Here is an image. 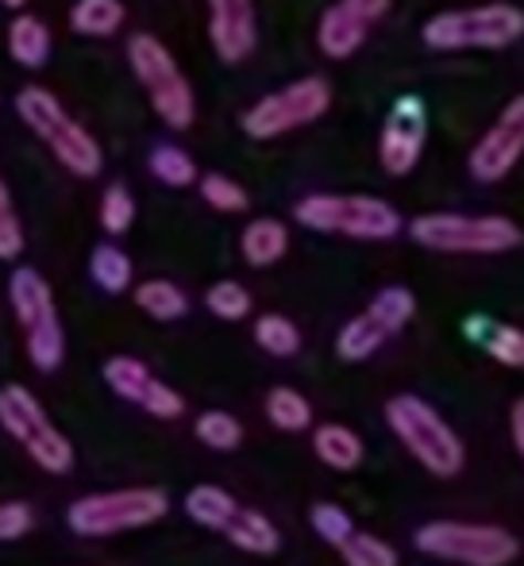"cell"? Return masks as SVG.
I'll return each instance as SVG.
<instances>
[{
  "instance_id": "obj_41",
  "label": "cell",
  "mask_w": 524,
  "mask_h": 566,
  "mask_svg": "<svg viewBox=\"0 0 524 566\" xmlns=\"http://www.w3.org/2000/svg\"><path fill=\"white\" fill-rule=\"evenodd\" d=\"M510 424H513V443H517V451H521V459H524V397H521L517 405H513Z\"/></svg>"
},
{
  "instance_id": "obj_4",
  "label": "cell",
  "mask_w": 524,
  "mask_h": 566,
  "mask_svg": "<svg viewBox=\"0 0 524 566\" xmlns=\"http://www.w3.org/2000/svg\"><path fill=\"white\" fill-rule=\"evenodd\" d=\"M128 62L135 70V77H139V85L147 90L150 108L158 113V119H163L166 127H174V132H186L197 116V101H193V90H189L186 74H181L178 62H174V54L166 51L155 35L143 31V35L128 39Z\"/></svg>"
},
{
  "instance_id": "obj_9",
  "label": "cell",
  "mask_w": 524,
  "mask_h": 566,
  "mask_svg": "<svg viewBox=\"0 0 524 566\" xmlns=\"http://www.w3.org/2000/svg\"><path fill=\"white\" fill-rule=\"evenodd\" d=\"M417 547L432 559L463 563V566H510L521 555L513 532L497 524H467V521H432L417 532Z\"/></svg>"
},
{
  "instance_id": "obj_32",
  "label": "cell",
  "mask_w": 524,
  "mask_h": 566,
  "mask_svg": "<svg viewBox=\"0 0 524 566\" xmlns=\"http://www.w3.org/2000/svg\"><path fill=\"white\" fill-rule=\"evenodd\" d=\"M205 305H209V313L220 316V321H243V316L251 313V293L243 290L240 282H217L205 293Z\"/></svg>"
},
{
  "instance_id": "obj_31",
  "label": "cell",
  "mask_w": 524,
  "mask_h": 566,
  "mask_svg": "<svg viewBox=\"0 0 524 566\" xmlns=\"http://www.w3.org/2000/svg\"><path fill=\"white\" fill-rule=\"evenodd\" d=\"M344 563L347 566H397V552L386 539L370 536V532H352V539H347L344 547Z\"/></svg>"
},
{
  "instance_id": "obj_35",
  "label": "cell",
  "mask_w": 524,
  "mask_h": 566,
  "mask_svg": "<svg viewBox=\"0 0 524 566\" xmlns=\"http://www.w3.org/2000/svg\"><path fill=\"white\" fill-rule=\"evenodd\" d=\"M135 220V201L124 186H108L105 197H101V228L108 235H124Z\"/></svg>"
},
{
  "instance_id": "obj_13",
  "label": "cell",
  "mask_w": 524,
  "mask_h": 566,
  "mask_svg": "<svg viewBox=\"0 0 524 566\" xmlns=\"http://www.w3.org/2000/svg\"><path fill=\"white\" fill-rule=\"evenodd\" d=\"M425 139H428V116H425V105L417 97H401L394 105L390 119H386V132H382V143H378V155H382V170L401 178L409 174L412 166L420 163V150H425Z\"/></svg>"
},
{
  "instance_id": "obj_38",
  "label": "cell",
  "mask_w": 524,
  "mask_h": 566,
  "mask_svg": "<svg viewBox=\"0 0 524 566\" xmlns=\"http://www.w3.org/2000/svg\"><path fill=\"white\" fill-rule=\"evenodd\" d=\"M139 409H147L150 417H158V420H174V417H181L186 412V401H181V394L178 389H170L166 381H150V389H147V397H143V405Z\"/></svg>"
},
{
  "instance_id": "obj_6",
  "label": "cell",
  "mask_w": 524,
  "mask_h": 566,
  "mask_svg": "<svg viewBox=\"0 0 524 566\" xmlns=\"http://www.w3.org/2000/svg\"><path fill=\"white\" fill-rule=\"evenodd\" d=\"M166 513H170V501H166L163 490L135 485V490L77 497L74 505L66 509V524L77 536H116V532L147 528V524L163 521Z\"/></svg>"
},
{
  "instance_id": "obj_18",
  "label": "cell",
  "mask_w": 524,
  "mask_h": 566,
  "mask_svg": "<svg viewBox=\"0 0 524 566\" xmlns=\"http://www.w3.org/2000/svg\"><path fill=\"white\" fill-rule=\"evenodd\" d=\"M224 536L232 539L240 552H251V555H274L277 544H282L277 528L262 513H255V509H235V516L228 521Z\"/></svg>"
},
{
  "instance_id": "obj_39",
  "label": "cell",
  "mask_w": 524,
  "mask_h": 566,
  "mask_svg": "<svg viewBox=\"0 0 524 566\" xmlns=\"http://www.w3.org/2000/svg\"><path fill=\"white\" fill-rule=\"evenodd\" d=\"M31 509L23 505V501H4L0 505V539H20L31 532Z\"/></svg>"
},
{
  "instance_id": "obj_37",
  "label": "cell",
  "mask_w": 524,
  "mask_h": 566,
  "mask_svg": "<svg viewBox=\"0 0 524 566\" xmlns=\"http://www.w3.org/2000/svg\"><path fill=\"white\" fill-rule=\"evenodd\" d=\"M20 251H23V228H20V220H15L4 178H0V259H15Z\"/></svg>"
},
{
  "instance_id": "obj_10",
  "label": "cell",
  "mask_w": 524,
  "mask_h": 566,
  "mask_svg": "<svg viewBox=\"0 0 524 566\" xmlns=\"http://www.w3.org/2000/svg\"><path fill=\"white\" fill-rule=\"evenodd\" d=\"M0 424H4V432L35 459V467H43L46 474H70V467H74V448H70L66 436L46 420V409L31 397V389H23V386L0 389Z\"/></svg>"
},
{
  "instance_id": "obj_15",
  "label": "cell",
  "mask_w": 524,
  "mask_h": 566,
  "mask_svg": "<svg viewBox=\"0 0 524 566\" xmlns=\"http://www.w3.org/2000/svg\"><path fill=\"white\" fill-rule=\"evenodd\" d=\"M367 28L370 23L363 20L355 8H347L344 0H339V4H332L328 12L321 15L316 43H321V51L328 54V59H352L363 46V39H367Z\"/></svg>"
},
{
  "instance_id": "obj_36",
  "label": "cell",
  "mask_w": 524,
  "mask_h": 566,
  "mask_svg": "<svg viewBox=\"0 0 524 566\" xmlns=\"http://www.w3.org/2000/svg\"><path fill=\"white\" fill-rule=\"evenodd\" d=\"M486 350L490 358H497L510 370H524V332L513 328V324H494L486 336Z\"/></svg>"
},
{
  "instance_id": "obj_1",
  "label": "cell",
  "mask_w": 524,
  "mask_h": 566,
  "mask_svg": "<svg viewBox=\"0 0 524 566\" xmlns=\"http://www.w3.org/2000/svg\"><path fill=\"white\" fill-rule=\"evenodd\" d=\"M386 420H390L394 436L401 440V448L436 478H455L467 462L463 440L455 436V428L440 417L428 401L412 394H397L386 401Z\"/></svg>"
},
{
  "instance_id": "obj_22",
  "label": "cell",
  "mask_w": 524,
  "mask_h": 566,
  "mask_svg": "<svg viewBox=\"0 0 524 566\" xmlns=\"http://www.w3.org/2000/svg\"><path fill=\"white\" fill-rule=\"evenodd\" d=\"M235 497L228 490H220V485H193V490L186 493V513L189 521H197L201 528H217L224 532L228 521L235 516Z\"/></svg>"
},
{
  "instance_id": "obj_7",
  "label": "cell",
  "mask_w": 524,
  "mask_h": 566,
  "mask_svg": "<svg viewBox=\"0 0 524 566\" xmlns=\"http://www.w3.org/2000/svg\"><path fill=\"white\" fill-rule=\"evenodd\" d=\"M293 217L305 228L324 235H352V239H394L401 231V217L394 205L378 197H344V193H313L297 201Z\"/></svg>"
},
{
  "instance_id": "obj_28",
  "label": "cell",
  "mask_w": 524,
  "mask_h": 566,
  "mask_svg": "<svg viewBox=\"0 0 524 566\" xmlns=\"http://www.w3.org/2000/svg\"><path fill=\"white\" fill-rule=\"evenodd\" d=\"M150 174L170 189H186L197 181L193 158H189L181 147H170V143H163V147L150 150Z\"/></svg>"
},
{
  "instance_id": "obj_26",
  "label": "cell",
  "mask_w": 524,
  "mask_h": 566,
  "mask_svg": "<svg viewBox=\"0 0 524 566\" xmlns=\"http://www.w3.org/2000/svg\"><path fill=\"white\" fill-rule=\"evenodd\" d=\"M90 274L105 293H124L132 285V259L120 251V247L105 243V247H97V251H93Z\"/></svg>"
},
{
  "instance_id": "obj_2",
  "label": "cell",
  "mask_w": 524,
  "mask_h": 566,
  "mask_svg": "<svg viewBox=\"0 0 524 566\" xmlns=\"http://www.w3.org/2000/svg\"><path fill=\"white\" fill-rule=\"evenodd\" d=\"M15 113H20L23 124H28L31 132H35L39 139L54 150V158H59L70 174H77V178H93V174H101V166H105L101 143L59 105V97H54L51 90H39V85L20 90V97H15Z\"/></svg>"
},
{
  "instance_id": "obj_16",
  "label": "cell",
  "mask_w": 524,
  "mask_h": 566,
  "mask_svg": "<svg viewBox=\"0 0 524 566\" xmlns=\"http://www.w3.org/2000/svg\"><path fill=\"white\" fill-rule=\"evenodd\" d=\"M240 251L251 266H274L285 251H290V231H285L282 220H251L240 235Z\"/></svg>"
},
{
  "instance_id": "obj_3",
  "label": "cell",
  "mask_w": 524,
  "mask_h": 566,
  "mask_svg": "<svg viewBox=\"0 0 524 566\" xmlns=\"http://www.w3.org/2000/svg\"><path fill=\"white\" fill-rule=\"evenodd\" d=\"M425 43L432 51H502L524 35V12L513 4H479L440 12L425 23Z\"/></svg>"
},
{
  "instance_id": "obj_19",
  "label": "cell",
  "mask_w": 524,
  "mask_h": 566,
  "mask_svg": "<svg viewBox=\"0 0 524 566\" xmlns=\"http://www.w3.org/2000/svg\"><path fill=\"white\" fill-rule=\"evenodd\" d=\"M313 451H316V459L332 470H355L363 462V440L344 424H321L316 428Z\"/></svg>"
},
{
  "instance_id": "obj_30",
  "label": "cell",
  "mask_w": 524,
  "mask_h": 566,
  "mask_svg": "<svg viewBox=\"0 0 524 566\" xmlns=\"http://www.w3.org/2000/svg\"><path fill=\"white\" fill-rule=\"evenodd\" d=\"M370 313L382 321V328L390 332V336H397V332L412 321V313H417V301H412V293L405 290V285H390V290H382L370 301Z\"/></svg>"
},
{
  "instance_id": "obj_33",
  "label": "cell",
  "mask_w": 524,
  "mask_h": 566,
  "mask_svg": "<svg viewBox=\"0 0 524 566\" xmlns=\"http://www.w3.org/2000/svg\"><path fill=\"white\" fill-rule=\"evenodd\" d=\"M308 521H313L316 536H321L324 544H332V547H344L347 539H352V532H355L352 516H347L339 505H332V501H321V505H313Z\"/></svg>"
},
{
  "instance_id": "obj_14",
  "label": "cell",
  "mask_w": 524,
  "mask_h": 566,
  "mask_svg": "<svg viewBox=\"0 0 524 566\" xmlns=\"http://www.w3.org/2000/svg\"><path fill=\"white\" fill-rule=\"evenodd\" d=\"M209 39L224 62H243L255 51V0H209Z\"/></svg>"
},
{
  "instance_id": "obj_24",
  "label": "cell",
  "mask_w": 524,
  "mask_h": 566,
  "mask_svg": "<svg viewBox=\"0 0 524 566\" xmlns=\"http://www.w3.org/2000/svg\"><path fill=\"white\" fill-rule=\"evenodd\" d=\"M105 381H108V389H113L116 397H124V401H132V405H143V397H147L155 374H150L139 358L116 355V358H108V363H105Z\"/></svg>"
},
{
  "instance_id": "obj_27",
  "label": "cell",
  "mask_w": 524,
  "mask_h": 566,
  "mask_svg": "<svg viewBox=\"0 0 524 566\" xmlns=\"http://www.w3.org/2000/svg\"><path fill=\"white\" fill-rule=\"evenodd\" d=\"M255 343L266 350V355L290 358V355H297V350H301V332H297V324L285 321V316L266 313V316H259V321H255Z\"/></svg>"
},
{
  "instance_id": "obj_40",
  "label": "cell",
  "mask_w": 524,
  "mask_h": 566,
  "mask_svg": "<svg viewBox=\"0 0 524 566\" xmlns=\"http://www.w3.org/2000/svg\"><path fill=\"white\" fill-rule=\"evenodd\" d=\"M344 4H347V8H355V12H359L367 23H375V20H382V15H386L390 0H344Z\"/></svg>"
},
{
  "instance_id": "obj_20",
  "label": "cell",
  "mask_w": 524,
  "mask_h": 566,
  "mask_svg": "<svg viewBox=\"0 0 524 566\" xmlns=\"http://www.w3.org/2000/svg\"><path fill=\"white\" fill-rule=\"evenodd\" d=\"M386 339H390V332H386L382 321L367 308V313H359L355 321L344 324V332H339V339H336V350L344 363H363V358L375 355Z\"/></svg>"
},
{
  "instance_id": "obj_5",
  "label": "cell",
  "mask_w": 524,
  "mask_h": 566,
  "mask_svg": "<svg viewBox=\"0 0 524 566\" xmlns=\"http://www.w3.org/2000/svg\"><path fill=\"white\" fill-rule=\"evenodd\" d=\"M412 239L440 254H505L521 247V228L505 217H463V212H428L409 224Z\"/></svg>"
},
{
  "instance_id": "obj_8",
  "label": "cell",
  "mask_w": 524,
  "mask_h": 566,
  "mask_svg": "<svg viewBox=\"0 0 524 566\" xmlns=\"http://www.w3.org/2000/svg\"><path fill=\"white\" fill-rule=\"evenodd\" d=\"M8 301H12V313L23 328L28 339V355L39 370H54L66 355V336H62L59 308H54V293L43 282V274L20 266L8 277Z\"/></svg>"
},
{
  "instance_id": "obj_34",
  "label": "cell",
  "mask_w": 524,
  "mask_h": 566,
  "mask_svg": "<svg viewBox=\"0 0 524 566\" xmlns=\"http://www.w3.org/2000/svg\"><path fill=\"white\" fill-rule=\"evenodd\" d=\"M201 197H205V205H212L217 212H243L248 209V189H243L240 181L224 178V174H205Z\"/></svg>"
},
{
  "instance_id": "obj_21",
  "label": "cell",
  "mask_w": 524,
  "mask_h": 566,
  "mask_svg": "<svg viewBox=\"0 0 524 566\" xmlns=\"http://www.w3.org/2000/svg\"><path fill=\"white\" fill-rule=\"evenodd\" d=\"M124 4L120 0H77L70 8V28L77 35H90V39H108L124 28Z\"/></svg>"
},
{
  "instance_id": "obj_11",
  "label": "cell",
  "mask_w": 524,
  "mask_h": 566,
  "mask_svg": "<svg viewBox=\"0 0 524 566\" xmlns=\"http://www.w3.org/2000/svg\"><path fill=\"white\" fill-rule=\"evenodd\" d=\"M328 105H332L328 82H324V77H301V82L255 101V105L243 113V132H248L251 139H277V135L297 132V127L321 119L328 113Z\"/></svg>"
},
{
  "instance_id": "obj_29",
  "label": "cell",
  "mask_w": 524,
  "mask_h": 566,
  "mask_svg": "<svg viewBox=\"0 0 524 566\" xmlns=\"http://www.w3.org/2000/svg\"><path fill=\"white\" fill-rule=\"evenodd\" d=\"M197 440L212 451H235L243 443V424L232 417V412L209 409L197 417Z\"/></svg>"
},
{
  "instance_id": "obj_23",
  "label": "cell",
  "mask_w": 524,
  "mask_h": 566,
  "mask_svg": "<svg viewBox=\"0 0 524 566\" xmlns=\"http://www.w3.org/2000/svg\"><path fill=\"white\" fill-rule=\"evenodd\" d=\"M135 305L150 316V321H178L189 313V297L166 277H150V282L135 285Z\"/></svg>"
},
{
  "instance_id": "obj_25",
  "label": "cell",
  "mask_w": 524,
  "mask_h": 566,
  "mask_svg": "<svg viewBox=\"0 0 524 566\" xmlns=\"http://www.w3.org/2000/svg\"><path fill=\"white\" fill-rule=\"evenodd\" d=\"M266 417H270V424L282 428V432H305V428L313 424V405H308L297 389L277 386V389H270V397H266Z\"/></svg>"
},
{
  "instance_id": "obj_17",
  "label": "cell",
  "mask_w": 524,
  "mask_h": 566,
  "mask_svg": "<svg viewBox=\"0 0 524 566\" xmlns=\"http://www.w3.org/2000/svg\"><path fill=\"white\" fill-rule=\"evenodd\" d=\"M8 54L20 62L23 70H39L51 54V31L35 15H15L8 28Z\"/></svg>"
},
{
  "instance_id": "obj_12",
  "label": "cell",
  "mask_w": 524,
  "mask_h": 566,
  "mask_svg": "<svg viewBox=\"0 0 524 566\" xmlns=\"http://www.w3.org/2000/svg\"><path fill=\"white\" fill-rule=\"evenodd\" d=\"M524 155V93L497 116V124L471 150V174L479 181H502Z\"/></svg>"
},
{
  "instance_id": "obj_42",
  "label": "cell",
  "mask_w": 524,
  "mask_h": 566,
  "mask_svg": "<svg viewBox=\"0 0 524 566\" xmlns=\"http://www.w3.org/2000/svg\"><path fill=\"white\" fill-rule=\"evenodd\" d=\"M0 4H4V8H23L28 0H0Z\"/></svg>"
}]
</instances>
